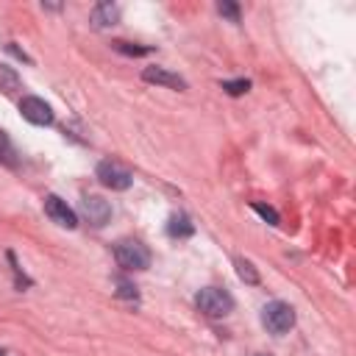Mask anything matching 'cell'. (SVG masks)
Listing matches in <instances>:
<instances>
[{
  "label": "cell",
  "instance_id": "8fae6325",
  "mask_svg": "<svg viewBox=\"0 0 356 356\" xmlns=\"http://www.w3.org/2000/svg\"><path fill=\"white\" fill-rule=\"evenodd\" d=\"M0 89L3 92H17L19 89V75L6 64H0Z\"/></svg>",
  "mask_w": 356,
  "mask_h": 356
},
{
  "label": "cell",
  "instance_id": "6da1fadb",
  "mask_svg": "<svg viewBox=\"0 0 356 356\" xmlns=\"http://www.w3.org/2000/svg\"><path fill=\"white\" fill-rule=\"evenodd\" d=\"M261 323H264V328H267L270 334L281 337V334H286V331L295 325V309H292L289 303H284V300H273V303L264 306Z\"/></svg>",
  "mask_w": 356,
  "mask_h": 356
},
{
  "label": "cell",
  "instance_id": "ac0fdd59",
  "mask_svg": "<svg viewBox=\"0 0 356 356\" xmlns=\"http://www.w3.org/2000/svg\"><path fill=\"white\" fill-rule=\"evenodd\" d=\"M117 286H120V289H117V295H120V298H128V300H136V289H134V286H131L128 281H122V278H120V281H117Z\"/></svg>",
  "mask_w": 356,
  "mask_h": 356
},
{
  "label": "cell",
  "instance_id": "5bb4252c",
  "mask_svg": "<svg viewBox=\"0 0 356 356\" xmlns=\"http://www.w3.org/2000/svg\"><path fill=\"white\" fill-rule=\"evenodd\" d=\"M222 89H225L228 95H245V92L250 89V81H248V78H239V81H225V83H222Z\"/></svg>",
  "mask_w": 356,
  "mask_h": 356
},
{
  "label": "cell",
  "instance_id": "7a4b0ae2",
  "mask_svg": "<svg viewBox=\"0 0 356 356\" xmlns=\"http://www.w3.org/2000/svg\"><path fill=\"white\" fill-rule=\"evenodd\" d=\"M197 309L206 314V317H225L231 309H234V298L225 292V289H217V286H206L197 292L195 298Z\"/></svg>",
  "mask_w": 356,
  "mask_h": 356
},
{
  "label": "cell",
  "instance_id": "4fadbf2b",
  "mask_svg": "<svg viewBox=\"0 0 356 356\" xmlns=\"http://www.w3.org/2000/svg\"><path fill=\"white\" fill-rule=\"evenodd\" d=\"M234 264H236V273H239V278L245 284H259V273H256V267L248 259H236Z\"/></svg>",
  "mask_w": 356,
  "mask_h": 356
},
{
  "label": "cell",
  "instance_id": "3957f363",
  "mask_svg": "<svg viewBox=\"0 0 356 356\" xmlns=\"http://www.w3.org/2000/svg\"><path fill=\"white\" fill-rule=\"evenodd\" d=\"M114 259H117V264H120L122 270H145V267L150 264L147 248H145L142 242H136V239H122V242H117Z\"/></svg>",
  "mask_w": 356,
  "mask_h": 356
},
{
  "label": "cell",
  "instance_id": "277c9868",
  "mask_svg": "<svg viewBox=\"0 0 356 356\" xmlns=\"http://www.w3.org/2000/svg\"><path fill=\"white\" fill-rule=\"evenodd\" d=\"M97 178H100V184L103 186H108V189H128L131 186V172L120 164V161H100L97 164Z\"/></svg>",
  "mask_w": 356,
  "mask_h": 356
},
{
  "label": "cell",
  "instance_id": "7c38bea8",
  "mask_svg": "<svg viewBox=\"0 0 356 356\" xmlns=\"http://www.w3.org/2000/svg\"><path fill=\"white\" fill-rule=\"evenodd\" d=\"M17 153H14V145H11V139H8V134L0 128V161L3 164H8V167H14L17 164V159H14Z\"/></svg>",
  "mask_w": 356,
  "mask_h": 356
},
{
  "label": "cell",
  "instance_id": "9a60e30c",
  "mask_svg": "<svg viewBox=\"0 0 356 356\" xmlns=\"http://www.w3.org/2000/svg\"><path fill=\"white\" fill-rule=\"evenodd\" d=\"M253 211H256V214H261L270 225H275V222H278V211H275V209H270V206H264V203H253Z\"/></svg>",
  "mask_w": 356,
  "mask_h": 356
},
{
  "label": "cell",
  "instance_id": "e0dca14e",
  "mask_svg": "<svg viewBox=\"0 0 356 356\" xmlns=\"http://www.w3.org/2000/svg\"><path fill=\"white\" fill-rule=\"evenodd\" d=\"M217 8H220V14H225L231 22H239V8H236L234 3H220Z\"/></svg>",
  "mask_w": 356,
  "mask_h": 356
},
{
  "label": "cell",
  "instance_id": "5b68a950",
  "mask_svg": "<svg viewBox=\"0 0 356 356\" xmlns=\"http://www.w3.org/2000/svg\"><path fill=\"white\" fill-rule=\"evenodd\" d=\"M81 214L92 222V225H106L108 220H111V206H108V200H103L100 195H83V200H81Z\"/></svg>",
  "mask_w": 356,
  "mask_h": 356
},
{
  "label": "cell",
  "instance_id": "2e32d148",
  "mask_svg": "<svg viewBox=\"0 0 356 356\" xmlns=\"http://www.w3.org/2000/svg\"><path fill=\"white\" fill-rule=\"evenodd\" d=\"M114 47L120 53H128V56H145V53H150L147 47H136V44H128V42H114Z\"/></svg>",
  "mask_w": 356,
  "mask_h": 356
},
{
  "label": "cell",
  "instance_id": "ffe728a7",
  "mask_svg": "<svg viewBox=\"0 0 356 356\" xmlns=\"http://www.w3.org/2000/svg\"><path fill=\"white\" fill-rule=\"evenodd\" d=\"M0 356H3V350H0Z\"/></svg>",
  "mask_w": 356,
  "mask_h": 356
},
{
  "label": "cell",
  "instance_id": "ba28073f",
  "mask_svg": "<svg viewBox=\"0 0 356 356\" xmlns=\"http://www.w3.org/2000/svg\"><path fill=\"white\" fill-rule=\"evenodd\" d=\"M142 78H145L147 83H161V86H170V89H178V92L186 89V81L178 78V75H172V72H167L164 67H145Z\"/></svg>",
  "mask_w": 356,
  "mask_h": 356
},
{
  "label": "cell",
  "instance_id": "30bf717a",
  "mask_svg": "<svg viewBox=\"0 0 356 356\" xmlns=\"http://www.w3.org/2000/svg\"><path fill=\"white\" fill-rule=\"evenodd\" d=\"M167 234L170 236H192L195 234V225L189 222L186 214H172L170 222H167Z\"/></svg>",
  "mask_w": 356,
  "mask_h": 356
},
{
  "label": "cell",
  "instance_id": "52a82bcc",
  "mask_svg": "<svg viewBox=\"0 0 356 356\" xmlns=\"http://www.w3.org/2000/svg\"><path fill=\"white\" fill-rule=\"evenodd\" d=\"M44 214H47L56 225H61V228H75V225H78L75 211H72L58 195H47V197H44Z\"/></svg>",
  "mask_w": 356,
  "mask_h": 356
},
{
  "label": "cell",
  "instance_id": "8992f818",
  "mask_svg": "<svg viewBox=\"0 0 356 356\" xmlns=\"http://www.w3.org/2000/svg\"><path fill=\"white\" fill-rule=\"evenodd\" d=\"M19 111H22V117H25L28 122H33V125H50V122H53V111H50V106H47L42 97H33V95L22 97V100H19Z\"/></svg>",
  "mask_w": 356,
  "mask_h": 356
},
{
  "label": "cell",
  "instance_id": "d6986e66",
  "mask_svg": "<svg viewBox=\"0 0 356 356\" xmlns=\"http://www.w3.org/2000/svg\"><path fill=\"white\" fill-rule=\"evenodd\" d=\"M256 356H273V353H256Z\"/></svg>",
  "mask_w": 356,
  "mask_h": 356
},
{
  "label": "cell",
  "instance_id": "9c48e42d",
  "mask_svg": "<svg viewBox=\"0 0 356 356\" xmlns=\"http://www.w3.org/2000/svg\"><path fill=\"white\" fill-rule=\"evenodd\" d=\"M120 22V6L114 3H97L92 8V25L95 28H111Z\"/></svg>",
  "mask_w": 356,
  "mask_h": 356
}]
</instances>
